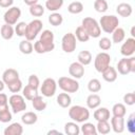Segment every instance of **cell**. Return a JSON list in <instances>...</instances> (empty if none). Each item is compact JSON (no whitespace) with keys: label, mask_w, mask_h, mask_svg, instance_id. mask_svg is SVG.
Listing matches in <instances>:
<instances>
[{"label":"cell","mask_w":135,"mask_h":135,"mask_svg":"<svg viewBox=\"0 0 135 135\" xmlns=\"http://www.w3.org/2000/svg\"><path fill=\"white\" fill-rule=\"evenodd\" d=\"M37 120H38L37 114L34 113V112H31V111H30V112H25V113L21 116V121H22L24 124H26V126L34 124V123L37 122Z\"/></svg>","instance_id":"28"},{"label":"cell","mask_w":135,"mask_h":135,"mask_svg":"<svg viewBox=\"0 0 135 135\" xmlns=\"http://www.w3.org/2000/svg\"><path fill=\"white\" fill-rule=\"evenodd\" d=\"M57 90V82L53 78H45L40 86V92L44 97H52L55 95Z\"/></svg>","instance_id":"11"},{"label":"cell","mask_w":135,"mask_h":135,"mask_svg":"<svg viewBox=\"0 0 135 135\" xmlns=\"http://www.w3.org/2000/svg\"><path fill=\"white\" fill-rule=\"evenodd\" d=\"M38 89L36 88H33L31 85H25L24 88H22V96L26 99V100H30L32 101L36 96H38Z\"/></svg>","instance_id":"23"},{"label":"cell","mask_w":135,"mask_h":135,"mask_svg":"<svg viewBox=\"0 0 135 135\" xmlns=\"http://www.w3.org/2000/svg\"><path fill=\"white\" fill-rule=\"evenodd\" d=\"M116 13L123 17V18H128L132 15L133 13V8H132V5L129 4V3H126V2H122V3H119L117 6H116Z\"/></svg>","instance_id":"16"},{"label":"cell","mask_w":135,"mask_h":135,"mask_svg":"<svg viewBox=\"0 0 135 135\" xmlns=\"http://www.w3.org/2000/svg\"><path fill=\"white\" fill-rule=\"evenodd\" d=\"M57 85H59V88L66 93H76L79 90V82L73 77H60L57 81Z\"/></svg>","instance_id":"5"},{"label":"cell","mask_w":135,"mask_h":135,"mask_svg":"<svg viewBox=\"0 0 135 135\" xmlns=\"http://www.w3.org/2000/svg\"><path fill=\"white\" fill-rule=\"evenodd\" d=\"M26 26H27V23L21 21V22H17L16 23V26H15V33L17 34V36L19 37H23L25 36V33H26Z\"/></svg>","instance_id":"43"},{"label":"cell","mask_w":135,"mask_h":135,"mask_svg":"<svg viewBox=\"0 0 135 135\" xmlns=\"http://www.w3.org/2000/svg\"><path fill=\"white\" fill-rule=\"evenodd\" d=\"M32 105H33V108H34L36 111H38V112H42V111H44V110L46 109V102L44 101V99H43L42 96H40V95L36 96V97L32 100Z\"/></svg>","instance_id":"31"},{"label":"cell","mask_w":135,"mask_h":135,"mask_svg":"<svg viewBox=\"0 0 135 135\" xmlns=\"http://www.w3.org/2000/svg\"><path fill=\"white\" fill-rule=\"evenodd\" d=\"M131 36L134 38V36H135V27L133 26L132 28H131Z\"/></svg>","instance_id":"54"},{"label":"cell","mask_w":135,"mask_h":135,"mask_svg":"<svg viewBox=\"0 0 135 135\" xmlns=\"http://www.w3.org/2000/svg\"><path fill=\"white\" fill-rule=\"evenodd\" d=\"M64 133L68 135H78L80 133V127L75 121H69L64 124Z\"/></svg>","instance_id":"26"},{"label":"cell","mask_w":135,"mask_h":135,"mask_svg":"<svg viewBox=\"0 0 135 135\" xmlns=\"http://www.w3.org/2000/svg\"><path fill=\"white\" fill-rule=\"evenodd\" d=\"M64 0H46L45 1V8L50 12H57L59 8L62 7Z\"/></svg>","instance_id":"33"},{"label":"cell","mask_w":135,"mask_h":135,"mask_svg":"<svg viewBox=\"0 0 135 135\" xmlns=\"http://www.w3.org/2000/svg\"><path fill=\"white\" fill-rule=\"evenodd\" d=\"M51 134H59V135H61V133L59 131H57V130H50L47 132V135H51Z\"/></svg>","instance_id":"52"},{"label":"cell","mask_w":135,"mask_h":135,"mask_svg":"<svg viewBox=\"0 0 135 135\" xmlns=\"http://www.w3.org/2000/svg\"><path fill=\"white\" fill-rule=\"evenodd\" d=\"M77 59H78V62H80L82 65H89L93 60V56L90 51H81L78 54Z\"/></svg>","instance_id":"29"},{"label":"cell","mask_w":135,"mask_h":135,"mask_svg":"<svg viewBox=\"0 0 135 135\" xmlns=\"http://www.w3.org/2000/svg\"><path fill=\"white\" fill-rule=\"evenodd\" d=\"M8 103L11 105V109L13 111V113L17 114L20 113L24 110H26V102H25V98L22 95L19 94H13L9 98H8Z\"/></svg>","instance_id":"7"},{"label":"cell","mask_w":135,"mask_h":135,"mask_svg":"<svg viewBox=\"0 0 135 135\" xmlns=\"http://www.w3.org/2000/svg\"><path fill=\"white\" fill-rule=\"evenodd\" d=\"M111 130L117 134L122 133L124 131V118L113 116L111 118Z\"/></svg>","instance_id":"14"},{"label":"cell","mask_w":135,"mask_h":135,"mask_svg":"<svg viewBox=\"0 0 135 135\" xmlns=\"http://www.w3.org/2000/svg\"><path fill=\"white\" fill-rule=\"evenodd\" d=\"M127 130L131 134L135 133V114L134 113H132L127 120Z\"/></svg>","instance_id":"45"},{"label":"cell","mask_w":135,"mask_h":135,"mask_svg":"<svg viewBox=\"0 0 135 135\" xmlns=\"http://www.w3.org/2000/svg\"><path fill=\"white\" fill-rule=\"evenodd\" d=\"M6 85L8 88V91L12 92V93H14V94L19 93L22 90V81L20 79H17V80H15V81L6 84Z\"/></svg>","instance_id":"42"},{"label":"cell","mask_w":135,"mask_h":135,"mask_svg":"<svg viewBox=\"0 0 135 135\" xmlns=\"http://www.w3.org/2000/svg\"><path fill=\"white\" fill-rule=\"evenodd\" d=\"M77 46V39L73 33H66L61 39V49L65 53H73Z\"/></svg>","instance_id":"9"},{"label":"cell","mask_w":135,"mask_h":135,"mask_svg":"<svg viewBox=\"0 0 135 135\" xmlns=\"http://www.w3.org/2000/svg\"><path fill=\"white\" fill-rule=\"evenodd\" d=\"M21 17V9L18 6H11L3 15V20L6 24L15 25Z\"/></svg>","instance_id":"10"},{"label":"cell","mask_w":135,"mask_h":135,"mask_svg":"<svg viewBox=\"0 0 135 135\" xmlns=\"http://www.w3.org/2000/svg\"><path fill=\"white\" fill-rule=\"evenodd\" d=\"M116 71H117V73H119L120 75H128V74L131 73V69H130V64H129V59H128V57H124V58L120 59V60L117 62Z\"/></svg>","instance_id":"19"},{"label":"cell","mask_w":135,"mask_h":135,"mask_svg":"<svg viewBox=\"0 0 135 135\" xmlns=\"http://www.w3.org/2000/svg\"><path fill=\"white\" fill-rule=\"evenodd\" d=\"M123 102L127 105H133L135 103V93H127V94H124Z\"/></svg>","instance_id":"47"},{"label":"cell","mask_w":135,"mask_h":135,"mask_svg":"<svg viewBox=\"0 0 135 135\" xmlns=\"http://www.w3.org/2000/svg\"><path fill=\"white\" fill-rule=\"evenodd\" d=\"M69 117L75 122H84L90 118V111L82 105H73L69 110Z\"/></svg>","instance_id":"2"},{"label":"cell","mask_w":135,"mask_h":135,"mask_svg":"<svg viewBox=\"0 0 135 135\" xmlns=\"http://www.w3.org/2000/svg\"><path fill=\"white\" fill-rule=\"evenodd\" d=\"M17 79H19V73L15 69H6L2 74V80L5 84H8Z\"/></svg>","instance_id":"15"},{"label":"cell","mask_w":135,"mask_h":135,"mask_svg":"<svg viewBox=\"0 0 135 135\" xmlns=\"http://www.w3.org/2000/svg\"><path fill=\"white\" fill-rule=\"evenodd\" d=\"M12 113L8 109V103L0 104V122L6 123L12 120Z\"/></svg>","instance_id":"22"},{"label":"cell","mask_w":135,"mask_h":135,"mask_svg":"<svg viewBox=\"0 0 135 135\" xmlns=\"http://www.w3.org/2000/svg\"><path fill=\"white\" fill-rule=\"evenodd\" d=\"M95 120L100 121V120H109L110 119V110L101 107V108H97V110H95L94 114H93Z\"/></svg>","instance_id":"21"},{"label":"cell","mask_w":135,"mask_h":135,"mask_svg":"<svg viewBox=\"0 0 135 135\" xmlns=\"http://www.w3.org/2000/svg\"><path fill=\"white\" fill-rule=\"evenodd\" d=\"M75 37H76V39L78 40V41H80V42H86L91 37L89 36V34L85 32V30L80 25V26H78V27H76V31H75Z\"/></svg>","instance_id":"38"},{"label":"cell","mask_w":135,"mask_h":135,"mask_svg":"<svg viewBox=\"0 0 135 135\" xmlns=\"http://www.w3.org/2000/svg\"><path fill=\"white\" fill-rule=\"evenodd\" d=\"M112 42L114 43H120L126 39V32L122 27H116L112 33Z\"/></svg>","instance_id":"25"},{"label":"cell","mask_w":135,"mask_h":135,"mask_svg":"<svg viewBox=\"0 0 135 135\" xmlns=\"http://www.w3.org/2000/svg\"><path fill=\"white\" fill-rule=\"evenodd\" d=\"M101 103V98L99 95L93 93L91 95H89L86 97V107L88 109H91V110H95L97 109Z\"/></svg>","instance_id":"20"},{"label":"cell","mask_w":135,"mask_h":135,"mask_svg":"<svg viewBox=\"0 0 135 135\" xmlns=\"http://www.w3.org/2000/svg\"><path fill=\"white\" fill-rule=\"evenodd\" d=\"M101 74H102L103 80L107 81V82H114L118 77V73H117L116 69L111 66V65H109Z\"/></svg>","instance_id":"17"},{"label":"cell","mask_w":135,"mask_h":135,"mask_svg":"<svg viewBox=\"0 0 135 135\" xmlns=\"http://www.w3.org/2000/svg\"><path fill=\"white\" fill-rule=\"evenodd\" d=\"M88 90L91 93H98L101 90V83L98 79L93 78L88 82Z\"/></svg>","instance_id":"40"},{"label":"cell","mask_w":135,"mask_h":135,"mask_svg":"<svg viewBox=\"0 0 135 135\" xmlns=\"http://www.w3.org/2000/svg\"><path fill=\"white\" fill-rule=\"evenodd\" d=\"M111 62V56L107 52L98 53L94 59V66L98 73H102Z\"/></svg>","instance_id":"8"},{"label":"cell","mask_w":135,"mask_h":135,"mask_svg":"<svg viewBox=\"0 0 135 135\" xmlns=\"http://www.w3.org/2000/svg\"><path fill=\"white\" fill-rule=\"evenodd\" d=\"M128 59H129V64H130L131 73H134L135 72V57L130 56V57H128Z\"/></svg>","instance_id":"49"},{"label":"cell","mask_w":135,"mask_h":135,"mask_svg":"<svg viewBox=\"0 0 135 135\" xmlns=\"http://www.w3.org/2000/svg\"><path fill=\"white\" fill-rule=\"evenodd\" d=\"M27 84L31 85V86H33V88L38 89L39 85H40V80H39L38 76L37 75H34V74L33 75H30L28 80H27Z\"/></svg>","instance_id":"46"},{"label":"cell","mask_w":135,"mask_h":135,"mask_svg":"<svg viewBox=\"0 0 135 135\" xmlns=\"http://www.w3.org/2000/svg\"><path fill=\"white\" fill-rule=\"evenodd\" d=\"M49 22L51 25L53 26H59L62 24L63 22V17L61 14L57 13V12H53L50 16H49Z\"/></svg>","instance_id":"37"},{"label":"cell","mask_w":135,"mask_h":135,"mask_svg":"<svg viewBox=\"0 0 135 135\" xmlns=\"http://www.w3.org/2000/svg\"><path fill=\"white\" fill-rule=\"evenodd\" d=\"M96 130H97V133H99V134H103V135L109 134L111 132V124L109 123V120L97 121Z\"/></svg>","instance_id":"34"},{"label":"cell","mask_w":135,"mask_h":135,"mask_svg":"<svg viewBox=\"0 0 135 135\" xmlns=\"http://www.w3.org/2000/svg\"><path fill=\"white\" fill-rule=\"evenodd\" d=\"M83 124L80 127V132L83 135H96L97 134V130H96V126L93 124L92 122H82Z\"/></svg>","instance_id":"30"},{"label":"cell","mask_w":135,"mask_h":135,"mask_svg":"<svg viewBox=\"0 0 135 135\" xmlns=\"http://www.w3.org/2000/svg\"><path fill=\"white\" fill-rule=\"evenodd\" d=\"M4 86H5V83L3 82V80H0V92L4 90Z\"/></svg>","instance_id":"53"},{"label":"cell","mask_w":135,"mask_h":135,"mask_svg":"<svg viewBox=\"0 0 135 135\" xmlns=\"http://www.w3.org/2000/svg\"><path fill=\"white\" fill-rule=\"evenodd\" d=\"M0 34H1V37L4 39V40H9L13 38L14 34H15V30L12 25L9 24H3L0 28Z\"/></svg>","instance_id":"27"},{"label":"cell","mask_w":135,"mask_h":135,"mask_svg":"<svg viewBox=\"0 0 135 135\" xmlns=\"http://www.w3.org/2000/svg\"><path fill=\"white\" fill-rule=\"evenodd\" d=\"M69 74L75 79L82 78V76L84 75V65H82L78 61L72 62L69 66Z\"/></svg>","instance_id":"13"},{"label":"cell","mask_w":135,"mask_h":135,"mask_svg":"<svg viewBox=\"0 0 135 135\" xmlns=\"http://www.w3.org/2000/svg\"><path fill=\"white\" fill-rule=\"evenodd\" d=\"M42 26H43V23L39 19H34L30 23H27L26 33H25V36H24L25 39L30 40V41H33L37 37V35L41 32Z\"/></svg>","instance_id":"6"},{"label":"cell","mask_w":135,"mask_h":135,"mask_svg":"<svg viewBox=\"0 0 135 135\" xmlns=\"http://www.w3.org/2000/svg\"><path fill=\"white\" fill-rule=\"evenodd\" d=\"M112 40H110L108 37H102L99 41H98V46L102 50V51H109L112 47Z\"/></svg>","instance_id":"44"},{"label":"cell","mask_w":135,"mask_h":135,"mask_svg":"<svg viewBox=\"0 0 135 135\" xmlns=\"http://www.w3.org/2000/svg\"><path fill=\"white\" fill-rule=\"evenodd\" d=\"M94 8L98 13H105L109 9V4H108L107 0H95Z\"/></svg>","instance_id":"41"},{"label":"cell","mask_w":135,"mask_h":135,"mask_svg":"<svg viewBox=\"0 0 135 135\" xmlns=\"http://www.w3.org/2000/svg\"><path fill=\"white\" fill-rule=\"evenodd\" d=\"M99 26L100 28L107 33V34H111L116 27H118L119 25V20L116 16L114 15H104L100 18L99 20Z\"/></svg>","instance_id":"4"},{"label":"cell","mask_w":135,"mask_h":135,"mask_svg":"<svg viewBox=\"0 0 135 135\" xmlns=\"http://www.w3.org/2000/svg\"><path fill=\"white\" fill-rule=\"evenodd\" d=\"M127 113V108L123 103H115L112 108V114L113 116H116V117H124Z\"/></svg>","instance_id":"35"},{"label":"cell","mask_w":135,"mask_h":135,"mask_svg":"<svg viewBox=\"0 0 135 135\" xmlns=\"http://www.w3.org/2000/svg\"><path fill=\"white\" fill-rule=\"evenodd\" d=\"M19 51L24 55H30L34 51V45L30 40H22L19 43Z\"/></svg>","instance_id":"32"},{"label":"cell","mask_w":135,"mask_h":135,"mask_svg":"<svg viewBox=\"0 0 135 135\" xmlns=\"http://www.w3.org/2000/svg\"><path fill=\"white\" fill-rule=\"evenodd\" d=\"M83 11V4L80 2V1H74V2H71L68 6V12L70 14H73V15H77V14H80L81 12Z\"/></svg>","instance_id":"36"},{"label":"cell","mask_w":135,"mask_h":135,"mask_svg":"<svg viewBox=\"0 0 135 135\" xmlns=\"http://www.w3.org/2000/svg\"><path fill=\"white\" fill-rule=\"evenodd\" d=\"M14 3V0H0V6L3 8L11 7Z\"/></svg>","instance_id":"48"},{"label":"cell","mask_w":135,"mask_h":135,"mask_svg":"<svg viewBox=\"0 0 135 135\" xmlns=\"http://www.w3.org/2000/svg\"><path fill=\"white\" fill-rule=\"evenodd\" d=\"M56 101H57V103H58L59 107L65 109V108H69V107L71 105V103H72V98H71V96L69 95V93L64 92V93H60V94L57 96Z\"/></svg>","instance_id":"24"},{"label":"cell","mask_w":135,"mask_h":135,"mask_svg":"<svg viewBox=\"0 0 135 135\" xmlns=\"http://www.w3.org/2000/svg\"><path fill=\"white\" fill-rule=\"evenodd\" d=\"M23 1H24V3H25L26 5H28V6L38 3V0H23Z\"/></svg>","instance_id":"51"},{"label":"cell","mask_w":135,"mask_h":135,"mask_svg":"<svg viewBox=\"0 0 135 135\" xmlns=\"http://www.w3.org/2000/svg\"><path fill=\"white\" fill-rule=\"evenodd\" d=\"M6 103H8L7 95L4 93H0V104H6Z\"/></svg>","instance_id":"50"},{"label":"cell","mask_w":135,"mask_h":135,"mask_svg":"<svg viewBox=\"0 0 135 135\" xmlns=\"http://www.w3.org/2000/svg\"><path fill=\"white\" fill-rule=\"evenodd\" d=\"M81 26L85 30L90 37L98 38L101 35V28L99 26L98 21L92 17H85L81 22Z\"/></svg>","instance_id":"3"},{"label":"cell","mask_w":135,"mask_h":135,"mask_svg":"<svg viewBox=\"0 0 135 135\" xmlns=\"http://www.w3.org/2000/svg\"><path fill=\"white\" fill-rule=\"evenodd\" d=\"M4 135H21L23 133V127L19 122H13L4 129Z\"/></svg>","instance_id":"18"},{"label":"cell","mask_w":135,"mask_h":135,"mask_svg":"<svg viewBox=\"0 0 135 135\" xmlns=\"http://www.w3.org/2000/svg\"><path fill=\"white\" fill-rule=\"evenodd\" d=\"M120 53L124 57L133 56V54L135 53V39L133 37L127 38V40L122 43L120 47Z\"/></svg>","instance_id":"12"},{"label":"cell","mask_w":135,"mask_h":135,"mask_svg":"<svg viewBox=\"0 0 135 135\" xmlns=\"http://www.w3.org/2000/svg\"><path fill=\"white\" fill-rule=\"evenodd\" d=\"M55 49L54 33L50 30H44L40 34L39 40L34 43V51L38 54H45Z\"/></svg>","instance_id":"1"},{"label":"cell","mask_w":135,"mask_h":135,"mask_svg":"<svg viewBox=\"0 0 135 135\" xmlns=\"http://www.w3.org/2000/svg\"><path fill=\"white\" fill-rule=\"evenodd\" d=\"M30 14L33 17H41L44 14V7L41 4H38V3H36L34 5H31L30 6Z\"/></svg>","instance_id":"39"}]
</instances>
